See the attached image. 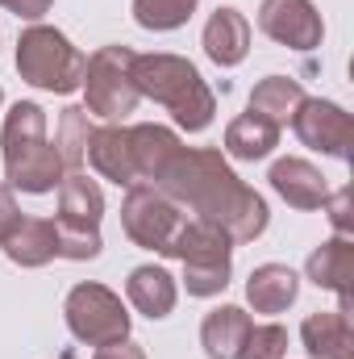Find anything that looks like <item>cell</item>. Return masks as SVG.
Returning a JSON list of instances; mask_svg holds the SVG:
<instances>
[{
	"label": "cell",
	"mask_w": 354,
	"mask_h": 359,
	"mask_svg": "<svg viewBox=\"0 0 354 359\" xmlns=\"http://www.w3.org/2000/svg\"><path fill=\"white\" fill-rule=\"evenodd\" d=\"M150 184L163 188L192 217L225 230L229 243H255L271 222L267 201L250 184H242V176L229 168V159L213 147H183L179 142Z\"/></svg>",
	"instance_id": "cell-1"
},
{
	"label": "cell",
	"mask_w": 354,
	"mask_h": 359,
	"mask_svg": "<svg viewBox=\"0 0 354 359\" xmlns=\"http://www.w3.org/2000/svg\"><path fill=\"white\" fill-rule=\"evenodd\" d=\"M129 76H134L138 96L159 100V104L176 117L179 130L200 134V130L213 126V117H217V96L204 84V76L196 72L192 59H183V55H163V50H159V55H134Z\"/></svg>",
	"instance_id": "cell-2"
},
{
	"label": "cell",
	"mask_w": 354,
	"mask_h": 359,
	"mask_svg": "<svg viewBox=\"0 0 354 359\" xmlns=\"http://www.w3.org/2000/svg\"><path fill=\"white\" fill-rule=\"evenodd\" d=\"M0 147H4V180H8V188L42 196V192H55L59 180L67 176L59 151L46 138V109L38 100H17L4 113Z\"/></svg>",
	"instance_id": "cell-3"
},
{
	"label": "cell",
	"mask_w": 354,
	"mask_h": 359,
	"mask_svg": "<svg viewBox=\"0 0 354 359\" xmlns=\"http://www.w3.org/2000/svg\"><path fill=\"white\" fill-rule=\"evenodd\" d=\"M84 55L71 46V38L55 25H25L21 38H17V72L25 84L42 92H55V96H71L84 84Z\"/></svg>",
	"instance_id": "cell-4"
},
{
	"label": "cell",
	"mask_w": 354,
	"mask_h": 359,
	"mask_svg": "<svg viewBox=\"0 0 354 359\" xmlns=\"http://www.w3.org/2000/svg\"><path fill=\"white\" fill-rule=\"evenodd\" d=\"M171 259L183 264L187 297H217V292H225V284L234 276V243L213 222L187 217V226L179 230V238H176Z\"/></svg>",
	"instance_id": "cell-5"
},
{
	"label": "cell",
	"mask_w": 354,
	"mask_h": 359,
	"mask_svg": "<svg viewBox=\"0 0 354 359\" xmlns=\"http://www.w3.org/2000/svg\"><path fill=\"white\" fill-rule=\"evenodd\" d=\"M100 217H104V192L84 172H67L59 180V259H96L100 255Z\"/></svg>",
	"instance_id": "cell-6"
},
{
	"label": "cell",
	"mask_w": 354,
	"mask_h": 359,
	"mask_svg": "<svg viewBox=\"0 0 354 359\" xmlns=\"http://www.w3.org/2000/svg\"><path fill=\"white\" fill-rule=\"evenodd\" d=\"M187 226V209L176 205L163 188L155 184H134L121 201V230L129 234L134 247L155 251L163 259H171L179 230Z\"/></svg>",
	"instance_id": "cell-7"
},
{
	"label": "cell",
	"mask_w": 354,
	"mask_h": 359,
	"mask_svg": "<svg viewBox=\"0 0 354 359\" xmlns=\"http://www.w3.org/2000/svg\"><path fill=\"white\" fill-rule=\"evenodd\" d=\"M129 63H134V50L129 46H100L96 55H88L84 63V109L92 117H104V121H125L134 109H138V88H134V76H129Z\"/></svg>",
	"instance_id": "cell-8"
},
{
	"label": "cell",
	"mask_w": 354,
	"mask_h": 359,
	"mask_svg": "<svg viewBox=\"0 0 354 359\" xmlns=\"http://www.w3.org/2000/svg\"><path fill=\"white\" fill-rule=\"evenodd\" d=\"M63 318H67V330L88 347L121 343V339H129V326H134L125 301L108 284H96V280H84V284H76L67 292Z\"/></svg>",
	"instance_id": "cell-9"
},
{
	"label": "cell",
	"mask_w": 354,
	"mask_h": 359,
	"mask_svg": "<svg viewBox=\"0 0 354 359\" xmlns=\"http://www.w3.org/2000/svg\"><path fill=\"white\" fill-rule=\"evenodd\" d=\"M292 130H296V138L309 151H321V155H334V159H351V113L342 104L321 100V96H304V104L292 117Z\"/></svg>",
	"instance_id": "cell-10"
},
{
	"label": "cell",
	"mask_w": 354,
	"mask_h": 359,
	"mask_svg": "<svg viewBox=\"0 0 354 359\" xmlns=\"http://www.w3.org/2000/svg\"><path fill=\"white\" fill-rule=\"evenodd\" d=\"M259 29L288 50H317L325 38L321 13L313 0H263L259 4Z\"/></svg>",
	"instance_id": "cell-11"
},
{
	"label": "cell",
	"mask_w": 354,
	"mask_h": 359,
	"mask_svg": "<svg viewBox=\"0 0 354 359\" xmlns=\"http://www.w3.org/2000/svg\"><path fill=\"white\" fill-rule=\"evenodd\" d=\"M304 276H309L317 288L338 292V309H342V313H354V284H351L354 280V243L351 238L334 234L330 243H321V247L309 255Z\"/></svg>",
	"instance_id": "cell-12"
},
{
	"label": "cell",
	"mask_w": 354,
	"mask_h": 359,
	"mask_svg": "<svg viewBox=\"0 0 354 359\" xmlns=\"http://www.w3.org/2000/svg\"><path fill=\"white\" fill-rule=\"evenodd\" d=\"M200 46L204 55L217 63V67H238L246 55H250V21L238 13V8H217L208 21H204V34H200Z\"/></svg>",
	"instance_id": "cell-13"
},
{
	"label": "cell",
	"mask_w": 354,
	"mask_h": 359,
	"mask_svg": "<svg viewBox=\"0 0 354 359\" xmlns=\"http://www.w3.org/2000/svg\"><path fill=\"white\" fill-rule=\"evenodd\" d=\"M300 343L309 359H354V326L342 309H317L300 326Z\"/></svg>",
	"instance_id": "cell-14"
},
{
	"label": "cell",
	"mask_w": 354,
	"mask_h": 359,
	"mask_svg": "<svg viewBox=\"0 0 354 359\" xmlns=\"http://www.w3.org/2000/svg\"><path fill=\"white\" fill-rule=\"evenodd\" d=\"M88 163L100 180H113L117 188H134V155H129V126H100L88 138Z\"/></svg>",
	"instance_id": "cell-15"
},
{
	"label": "cell",
	"mask_w": 354,
	"mask_h": 359,
	"mask_svg": "<svg viewBox=\"0 0 354 359\" xmlns=\"http://www.w3.org/2000/svg\"><path fill=\"white\" fill-rule=\"evenodd\" d=\"M125 297H129V305H134L142 318L163 322V318L176 309L179 284H176V276H171L167 268H159V264H142V268L129 271V280H125Z\"/></svg>",
	"instance_id": "cell-16"
},
{
	"label": "cell",
	"mask_w": 354,
	"mask_h": 359,
	"mask_svg": "<svg viewBox=\"0 0 354 359\" xmlns=\"http://www.w3.org/2000/svg\"><path fill=\"white\" fill-rule=\"evenodd\" d=\"M271 188L292 205V209H321L325 205V196H330V184L325 176L309 163V159H275L271 163Z\"/></svg>",
	"instance_id": "cell-17"
},
{
	"label": "cell",
	"mask_w": 354,
	"mask_h": 359,
	"mask_svg": "<svg viewBox=\"0 0 354 359\" xmlns=\"http://www.w3.org/2000/svg\"><path fill=\"white\" fill-rule=\"evenodd\" d=\"M250 313L242 305H217L204 313L200 322V347L208 359H238L242 355V343L250 334Z\"/></svg>",
	"instance_id": "cell-18"
},
{
	"label": "cell",
	"mask_w": 354,
	"mask_h": 359,
	"mask_svg": "<svg viewBox=\"0 0 354 359\" xmlns=\"http://www.w3.org/2000/svg\"><path fill=\"white\" fill-rule=\"evenodd\" d=\"M4 255L17 268H46L50 259H59V226L50 217H21V226L4 243Z\"/></svg>",
	"instance_id": "cell-19"
},
{
	"label": "cell",
	"mask_w": 354,
	"mask_h": 359,
	"mask_svg": "<svg viewBox=\"0 0 354 359\" xmlns=\"http://www.w3.org/2000/svg\"><path fill=\"white\" fill-rule=\"evenodd\" d=\"M300 297V276L288 264H263L246 280V301L255 313H283Z\"/></svg>",
	"instance_id": "cell-20"
},
{
	"label": "cell",
	"mask_w": 354,
	"mask_h": 359,
	"mask_svg": "<svg viewBox=\"0 0 354 359\" xmlns=\"http://www.w3.org/2000/svg\"><path fill=\"white\" fill-rule=\"evenodd\" d=\"M275 147H279V126H271L267 117L250 113V109L225 126V155L229 159L255 163V159H267Z\"/></svg>",
	"instance_id": "cell-21"
},
{
	"label": "cell",
	"mask_w": 354,
	"mask_h": 359,
	"mask_svg": "<svg viewBox=\"0 0 354 359\" xmlns=\"http://www.w3.org/2000/svg\"><path fill=\"white\" fill-rule=\"evenodd\" d=\"M304 104V88H300V80H292V76H267L255 84L250 92V113H259L267 117L271 126H292V117H296V109Z\"/></svg>",
	"instance_id": "cell-22"
},
{
	"label": "cell",
	"mask_w": 354,
	"mask_h": 359,
	"mask_svg": "<svg viewBox=\"0 0 354 359\" xmlns=\"http://www.w3.org/2000/svg\"><path fill=\"white\" fill-rule=\"evenodd\" d=\"M92 113L84 104H67L63 109V117H59V159H63V168L67 172H80L84 168V159H88V138H92V126L88 121Z\"/></svg>",
	"instance_id": "cell-23"
},
{
	"label": "cell",
	"mask_w": 354,
	"mask_h": 359,
	"mask_svg": "<svg viewBox=\"0 0 354 359\" xmlns=\"http://www.w3.org/2000/svg\"><path fill=\"white\" fill-rule=\"evenodd\" d=\"M200 0H134V21L142 29L155 34H171L179 25H187V17L196 13Z\"/></svg>",
	"instance_id": "cell-24"
},
{
	"label": "cell",
	"mask_w": 354,
	"mask_h": 359,
	"mask_svg": "<svg viewBox=\"0 0 354 359\" xmlns=\"http://www.w3.org/2000/svg\"><path fill=\"white\" fill-rule=\"evenodd\" d=\"M283 355H288V330L279 322H267V326H250L238 359H283Z\"/></svg>",
	"instance_id": "cell-25"
},
{
	"label": "cell",
	"mask_w": 354,
	"mask_h": 359,
	"mask_svg": "<svg viewBox=\"0 0 354 359\" xmlns=\"http://www.w3.org/2000/svg\"><path fill=\"white\" fill-rule=\"evenodd\" d=\"M321 209H325V217H330V226H334V234H342V238H351V230H354V213H351V184H342L338 192H330Z\"/></svg>",
	"instance_id": "cell-26"
},
{
	"label": "cell",
	"mask_w": 354,
	"mask_h": 359,
	"mask_svg": "<svg viewBox=\"0 0 354 359\" xmlns=\"http://www.w3.org/2000/svg\"><path fill=\"white\" fill-rule=\"evenodd\" d=\"M21 226V209H17V201H13V188L8 184H0V247L8 243V234Z\"/></svg>",
	"instance_id": "cell-27"
},
{
	"label": "cell",
	"mask_w": 354,
	"mask_h": 359,
	"mask_svg": "<svg viewBox=\"0 0 354 359\" xmlns=\"http://www.w3.org/2000/svg\"><path fill=\"white\" fill-rule=\"evenodd\" d=\"M50 4H55V0H0V8L17 13L21 21H42V17L50 13Z\"/></svg>",
	"instance_id": "cell-28"
},
{
	"label": "cell",
	"mask_w": 354,
	"mask_h": 359,
	"mask_svg": "<svg viewBox=\"0 0 354 359\" xmlns=\"http://www.w3.org/2000/svg\"><path fill=\"white\" fill-rule=\"evenodd\" d=\"M92 359H146V351L138 347V343H129V339H121V343H108V347H96V355Z\"/></svg>",
	"instance_id": "cell-29"
},
{
	"label": "cell",
	"mask_w": 354,
	"mask_h": 359,
	"mask_svg": "<svg viewBox=\"0 0 354 359\" xmlns=\"http://www.w3.org/2000/svg\"><path fill=\"white\" fill-rule=\"evenodd\" d=\"M0 104H4V88H0Z\"/></svg>",
	"instance_id": "cell-30"
}]
</instances>
